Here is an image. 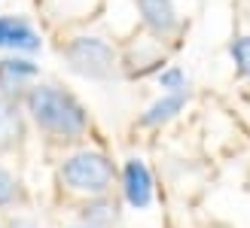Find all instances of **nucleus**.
Masks as SVG:
<instances>
[{
	"label": "nucleus",
	"mask_w": 250,
	"mask_h": 228,
	"mask_svg": "<svg viewBox=\"0 0 250 228\" xmlns=\"http://www.w3.org/2000/svg\"><path fill=\"white\" fill-rule=\"evenodd\" d=\"M137 9H141L146 28L153 34L168 37L177 31V9L171 0H137Z\"/></svg>",
	"instance_id": "6"
},
{
	"label": "nucleus",
	"mask_w": 250,
	"mask_h": 228,
	"mask_svg": "<svg viewBox=\"0 0 250 228\" xmlns=\"http://www.w3.org/2000/svg\"><path fill=\"white\" fill-rule=\"evenodd\" d=\"M9 228H37V222L34 219H24V216H16L9 222Z\"/></svg>",
	"instance_id": "14"
},
{
	"label": "nucleus",
	"mask_w": 250,
	"mask_h": 228,
	"mask_svg": "<svg viewBox=\"0 0 250 228\" xmlns=\"http://www.w3.org/2000/svg\"><path fill=\"white\" fill-rule=\"evenodd\" d=\"M116 216H119V213H116V201H110L107 195H98V198H92L89 204L83 207V222L95 225V228H107Z\"/></svg>",
	"instance_id": "10"
},
{
	"label": "nucleus",
	"mask_w": 250,
	"mask_h": 228,
	"mask_svg": "<svg viewBox=\"0 0 250 228\" xmlns=\"http://www.w3.org/2000/svg\"><path fill=\"white\" fill-rule=\"evenodd\" d=\"M19 201V183L6 168H0V207H12Z\"/></svg>",
	"instance_id": "12"
},
{
	"label": "nucleus",
	"mask_w": 250,
	"mask_h": 228,
	"mask_svg": "<svg viewBox=\"0 0 250 228\" xmlns=\"http://www.w3.org/2000/svg\"><path fill=\"white\" fill-rule=\"evenodd\" d=\"M21 134V119H19V107L9 97L0 95V149H9Z\"/></svg>",
	"instance_id": "9"
},
{
	"label": "nucleus",
	"mask_w": 250,
	"mask_h": 228,
	"mask_svg": "<svg viewBox=\"0 0 250 228\" xmlns=\"http://www.w3.org/2000/svg\"><path fill=\"white\" fill-rule=\"evenodd\" d=\"M122 192H125V201H128L134 210L149 207V201H153V176H149V168L141 158L125 161V168H122Z\"/></svg>",
	"instance_id": "4"
},
{
	"label": "nucleus",
	"mask_w": 250,
	"mask_h": 228,
	"mask_svg": "<svg viewBox=\"0 0 250 228\" xmlns=\"http://www.w3.org/2000/svg\"><path fill=\"white\" fill-rule=\"evenodd\" d=\"M24 107H28L31 119L40 125L46 134L55 137H80L89 128V116L77 97L58 85H34L24 95Z\"/></svg>",
	"instance_id": "1"
},
{
	"label": "nucleus",
	"mask_w": 250,
	"mask_h": 228,
	"mask_svg": "<svg viewBox=\"0 0 250 228\" xmlns=\"http://www.w3.org/2000/svg\"><path fill=\"white\" fill-rule=\"evenodd\" d=\"M0 49H16V52H37L40 34L31 28L21 16H0Z\"/></svg>",
	"instance_id": "5"
},
{
	"label": "nucleus",
	"mask_w": 250,
	"mask_h": 228,
	"mask_svg": "<svg viewBox=\"0 0 250 228\" xmlns=\"http://www.w3.org/2000/svg\"><path fill=\"white\" fill-rule=\"evenodd\" d=\"M159 85L168 88V95H174V92H186V76H183L180 67H168V70L159 73Z\"/></svg>",
	"instance_id": "13"
},
{
	"label": "nucleus",
	"mask_w": 250,
	"mask_h": 228,
	"mask_svg": "<svg viewBox=\"0 0 250 228\" xmlns=\"http://www.w3.org/2000/svg\"><path fill=\"white\" fill-rule=\"evenodd\" d=\"M64 58L70 70L85 79H107L116 70V52L101 37H73L64 46Z\"/></svg>",
	"instance_id": "3"
},
{
	"label": "nucleus",
	"mask_w": 250,
	"mask_h": 228,
	"mask_svg": "<svg viewBox=\"0 0 250 228\" xmlns=\"http://www.w3.org/2000/svg\"><path fill=\"white\" fill-rule=\"evenodd\" d=\"M61 183L73 192H85V195H107L113 186V161L104 152L95 149H83L73 152L61 161Z\"/></svg>",
	"instance_id": "2"
},
{
	"label": "nucleus",
	"mask_w": 250,
	"mask_h": 228,
	"mask_svg": "<svg viewBox=\"0 0 250 228\" xmlns=\"http://www.w3.org/2000/svg\"><path fill=\"white\" fill-rule=\"evenodd\" d=\"M73 228H95V225H85V222H80V225H73Z\"/></svg>",
	"instance_id": "15"
},
{
	"label": "nucleus",
	"mask_w": 250,
	"mask_h": 228,
	"mask_svg": "<svg viewBox=\"0 0 250 228\" xmlns=\"http://www.w3.org/2000/svg\"><path fill=\"white\" fill-rule=\"evenodd\" d=\"M183 104H186V92L162 95L156 104L141 116V125H165L168 119H174V116H177V113L183 110Z\"/></svg>",
	"instance_id": "7"
},
{
	"label": "nucleus",
	"mask_w": 250,
	"mask_h": 228,
	"mask_svg": "<svg viewBox=\"0 0 250 228\" xmlns=\"http://www.w3.org/2000/svg\"><path fill=\"white\" fill-rule=\"evenodd\" d=\"M229 55L235 61V67H238L241 76H250V34L247 37H238L232 46H229Z\"/></svg>",
	"instance_id": "11"
},
{
	"label": "nucleus",
	"mask_w": 250,
	"mask_h": 228,
	"mask_svg": "<svg viewBox=\"0 0 250 228\" xmlns=\"http://www.w3.org/2000/svg\"><path fill=\"white\" fill-rule=\"evenodd\" d=\"M37 76V64L28 58H3L0 61V88L9 92V88H19L24 79H34Z\"/></svg>",
	"instance_id": "8"
}]
</instances>
